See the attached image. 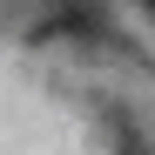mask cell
I'll list each match as a JSON object with an SVG mask.
<instances>
[{"label":"cell","instance_id":"6da1fadb","mask_svg":"<svg viewBox=\"0 0 155 155\" xmlns=\"http://www.w3.org/2000/svg\"><path fill=\"white\" fill-rule=\"evenodd\" d=\"M142 14H148V20H155V0H142Z\"/></svg>","mask_w":155,"mask_h":155}]
</instances>
